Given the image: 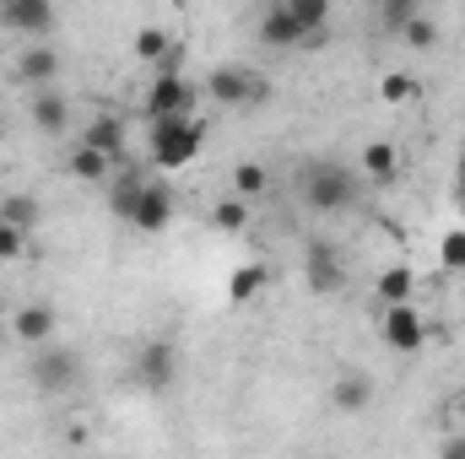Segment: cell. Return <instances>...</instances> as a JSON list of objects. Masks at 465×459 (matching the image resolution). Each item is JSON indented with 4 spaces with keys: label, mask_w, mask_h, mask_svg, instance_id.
<instances>
[{
    "label": "cell",
    "mask_w": 465,
    "mask_h": 459,
    "mask_svg": "<svg viewBox=\"0 0 465 459\" xmlns=\"http://www.w3.org/2000/svg\"><path fill=\"white\" fill-rule=\"evenodd\" d=\"M201 146H206V130H201V119H195V114L152 119V130H146L152 168H163V173H179V168H190V162L201 157Z\"/></svg>",
    "instance_id": "6da1fadb"
},
{
    "label": "cell",
    "mask_w": 465,
    "mask_h": 459,
    "mask_svg": "<svg viewBox=\"0 0 465 459\" xmlns=\"http://www.w3.org/2000/svg\"><path fill=\"white\" fill-rule=\"evenodd\" d=\"M357 184H362L357 168L320 157V162L303 168V206H309L314 217H336V211H347L351 200H357Z\"/></svg>",
    "instance_id": "7a4b0ae2"
},
{
    "label": "cell",
    "mask_w": 465,
    "mask_h": 459,
    "mask_svg": "<svg viewBox=\"0 0 465 459\" xmlns=\"http://www.w3.org/2000/svg\"><path fill=\"white\" fill-rule=\"evenodd\" d=\"M206 98H212L217 109L243 114V109H260V103L271 98V87H265V76L249 71V65H217V71L206 76Z\"/></svg>",
    "instance_id": "3957f363"
},
{
    "label": "cell",
    "mask_w": 465,
    "mask_h": 459,
    "mask_svg": "<svg viewBox=\"0 0 465 459\" xmlns=\"http://www.w3.org/2000/svg\"><path fill=\"white\" fill-rule=\"evenodd\" d=\"M27 378H33L38 395H71V389L82 384V356L60 341H44V346H33Z\"/></svg>",
    "instance_id": "277c9868"
},
{
    "label": "cell",
    "mask_w": 465,
    "mask_h": 459,
    "mask_svg": "<svg viewBox=\"0 0 465 459\" xmlns=\"http://www.w3.org/2000/svg\"><path fill=\"white\" fill-rule=\"evenodd\" d=\"M195 87L173 71V60L168 65H157V76H152V87H146V98H141V114H146V124L152 119H179V114H195Z\"/></svg>",
    "instance_id": "5b68a950"
},
{
    "label": "cell",
    "mask_w": 465,
    "mask_h": 459,
    "mask_svg": "<svg viewBox=\"0 0 465 459\" xmlns=\"http://www.w3.org/2000/svg\"><path fill=\"white\" fill-rule=\"evenodd\" d=\"M303 281H309V292H320V298H336V292L347 287V259H341V249H336L331 238H309V243H303Z\"/></svg>",
    "instance_id": "8992f818"
},
{
    "label": "cell",
    "mask_w": 465,
    "mask_h": 459,
    "mask_svg": "<svg viewBox=\"0 0 465 459\" xmlns=\"http://www.w3.org/2000/svg\"><path fill=\"white\" fill-rule=\"evenodd\" d=\"M379 341L401 356H417L428 346V319L417 314V303H384L379 314Z\"/></svg>",
    "instance_id": "52a82bcc"
},
{
    "label": "cell",
    "mask_w": 465,
    "mask_h": 459,
    "mask_svg": "<svg viewBox=\"0 0 465 459\" xmlns=\"http://www.w3.org/2000/svg\"><path fill=\"white\" fill-rule=\"evenodd\" d=\"M124 222H130L135 232H168V222H173V190L157 184V179H141L135 195H130Z\"/></svg>",
    "instance_id": "ba28073f"
},
{
    "label": "cell",
    "mask_w": 465,
    "mask_h": 459,
    "mask_svg": "<svg viewBox=\"0 0 465 459\" xmlns=\"http://www.w3.org/2000/svg\"><path fill=\"white\" fill-rule=\"evenodd\" d=\"M130 373H135V384H141L146 395H168V389L179 384V351H173L168 341H146L141 351H135Z\"/></svg>",
    "instance_id": "9c48e42d"
},
{
    "label": "cell",
    "mask_w": 465,
    "mask_h": 459,
    "mask_svg": "<svg viewBox=\"0 0 465 459\" xmlns=\"http://www.w3.org/2000/svg\"><path fill=\"white\" fill-rule=\"evenodd\" d=\"M16 82L22 87H54L60 71H65V54L49 44V38H27V49H16Z\"/></svg>",
    "instance_id": "30bf717a"
},
{
    "label": "cell",
    "mask_w": 465,
    "mask_h": 459,
    "mask_svg": "<svg viewBox=\"0 0 465 459\" xmlns=\"http://www.w3.org/2000/svg\"><path fill=\"white\" fill-rule=\"evenodd\" d=\"M0 27L22 38H49L54 33V0H0Z\"/></svg>",
    "instance_id": "8fae6325"
},
{
    "label": "cell",
    "mask_w": 465,
    "mask_h": 459,
    "mask_svg": "<svg viewBox=\"0 0 465 459\" xmlns=\"http://www.w3.org/2000/svg\"><path fill=\"white\" fill-rule=\"evenodd\" d=\"M27 119H33L38 135H65V130H71V98L60 93V82H54V87H33Z\"/></svg>",
    "instance_id": "7c38bea8"
},
{
    "label": "cell",
    "mask_w": 465,
    "mask_h": 459,
    "mask_svg": "<svg viewBox=\"0 0 465 459\" xmlns=\"http://www.w3.org/2000/svg\"><path fill=\"white\" fill-rule=\"evenodd\" d=\"M54 330H60V308L54 303H22L11 314V341L16 346H44L54 341Z\"/></svg>",
    "instance_id": "4fadbf2b"
},
{
    "label": "cell",
    "mask_w": 465,
    "mask_h": 459,
    "mask_svg": "<svg viewBox=\"0 0 465 459\" xmlns=\"http://www.w3.org/2000/svg\"><path fill=\"white\" fill-rule=\"evenodd\" d=\"M254 33H260L265 49H298V44H309V33H303L298 16L287 11V0H271V5L260 11V27H254Z\"/></svg>",
    "instance_id": "5bb4252c"
},
{
    "label": "cell",
    "mask_w": 465,
    "mask_h": 459,
    "mask_svg": "<svg viewBox=\"0 0 465 459\" xmlns=\"http://www.w3.org/2000/svg\"><path fill=\"white\" fill-rule=\"evenodd\" d=\"M65 168H71V179H82V184H98V190H104V184L114 179L119 162L109 157V151H98V146L76 141V146H71V157H65Z\"/></svg>",
    "instance_id": "9a60e30c"
},
{
    "label": "cell",
    "mask_w": 465,
    "mask_h": 459,
    "mask_svg": "<svg viewBox=\"0 0 465 459\" xmlns=\"http://www.w3.org/2000/svg\"><path fill=\"white\" fill-rule=\"evenodd\" d=\"M331 405L341 411V416H357V411H368L373 405V378L368 373H336V384H331Z\"/></svg>",
    "instance_id": "2e32d148"
},
{
    "label": "cell",
    "mask_w": 465,
    "mask_h": 459,
    "mask_svg": "<svg viewBox=\"0 0 465 459\" xmlns=\"http://www.w3.org/2000/svg\"><path fill=\"white\" fill-rule=\"evenodd\" d=\"M395 173H401V146H395V141H368V146H362V162H357V179L390 184Z\"/></svg>",
    "instance_id": "e0dca14e"
},
{
    "label": "cell",
    "mask_w": 465,
    "mask_h": 459,
    "mask_svg": "<svg viewBox=\"0 0 465 459\" xmlns=\"http://www.w3.org/2000/svg\"><path fill=\"white\" fill-rule=\"evenodd\" d=\"M82 141H87V146H98V151H109L114 162H124V146H130L124 119H119V114H93V124L82 130Z\"/></svg>",
    "instance_id": "ac0fdd59"
},
{
    "label": "cell",
    "mask_w": 465,
    "mask_h": 459,
    "mask_svg": "<svg viewBox=\"0 0 465 459\" xmlns=\"http://www.w3.org/2000/svg\"><path fill=\"white\" fill-rule=\"evenodd\" d=\"M373 292H379V303H411L417 298V270L411 265H384L373 276Z\"/></svg>",
    "instance_id": "d6986e66"
},
{
    "label": "cell",
    "mask_w": 465,
    "mask_h": 459,
    "mask_svg": "<svg viewBox=\"0 0 465 459\" xmlns=\"http://www.w3.org/2000/svg\"><path fill=\"white\" fill-rule=\"evenodd\" d=\"M0 222H11V228H22V232H38V222H44V206H38V195H27V190H11V195L0 200Z\"/></svg>",
    "instance_id": "ffe728a7"
},
{
    "label": "cell",
    "mask_w": 465,
    "mask_h": 459,
    "mask_svg": "<svg viewBox=\"0 0 465 459\" xmlns=\"http://www.w3.org/2000/svg\"><path fill=\"white\" fill-rule=\"evenodd\" d=\"M130 49H135V60H141L146 71H157V65L173 60V38H168V27H141Z\"/></svg>",
    "instance_id": "44dd1931"
},
{
    "label": "cell",
    "mask_w": 465,
    "mask_h": 459,
    "mask_svg": "<svg viewBox=\"0 0 465 459\" xmlns=\"http://www.w3.org/2000/svg\"><path fill=\"white\" fill-rule=\"evenodd\" d=\"M265 287H271V270H265L260 259H249V265H238V270L228 276V298H232V303H254V298H260Z\"/></svg>",
    "instance_id": "7402d4cb"
},
{
    "label": "cell",
    "mask_w": 465,
    "mask_h": 459,
    "mask_svg": "<svg viewBox=\"0 0 465 459\" xmlns=\"http://www.w3.org/2000/svg\"><path fill=\"white\" fill-rule=\"evenodd\" d=\"M331 5H336V0H287V11L298 16V27L309 33V44L325 38V27H331Z\"/></svg>",
    "instance_id": "603a6c76"
},
{
    "label": "cell",
    "mask_w": 465,
    "mask_h": 459,
    "mask_svg": "<svg viewBox=\"0 0 465 459\" xmlns=\"http://www.w3.org/2000/svg\"><path fill=\"white\" fill-rule=\"evenodd\" d=\"M249 206H254V200H243V195H223V200H217V206H212V228L217 232H243L249 228Z\"/></svg>",
    "instance_id": "cb8c5ba5"
},
{
    "label": "cell",
    "mask_w": 465,
    "mask_h": 459,
    "mask_svg": "<svg viewBox=\"0 0 465 459\" xmlns=\"http://www.w3.org/2000/svg\"><path fill=\"white\" fill-rule=\"evenodd\" d=\"M228 190H232V195H243V200H260V195L271 190V173H265L260 162H238V168H232V179H228Z\"/></svg>",
    "instance_id": "d4e9b609"
},
{
    "label": "cell",
    "mask_w": 465,
    "mask_h": 459,
    "mask_svg": "<svg viewBox=\"0 0 465 459\" xmlns=\"http://www.w3.org/2000/svg\"><path fill=\"white\" fill-rule=\"evenodd\" d=\"M395 33H401V44H406V49H417V54L439 44V27H433V22H428L422 11H417V16H406V22H401Z\"/></svg>",
    "instance_id": "484cf974"
},
{
    "label": "cell",
    "mask_w": 465,
    "mask_h": 459,
    "mask_svg": "<svg viewBox=\"0 0 465 459\" xmlns=\"http://www.w3.org/2000/svg\"><path fill=\"white\" fill-rule=\"evenodd\" d=\"M439 265H444L450 276H465V228H450L439 238Z\"/></svg>",
    "instance_id": "4316f807"
},
{
    "label": "cell",
    "mask_w": 465,
    "mask_h": 459,
    "mask_svg": "<svg viewBox=\"0 0 465 459\" xmlns=\"http://www.w3.org/2000/svg\"><path fill=\"white\" fill-rule=\"evenodd\" d=\"M379 98H384V103H411V98H417V76H411V71H384Z\"/></svg>",
    "instance_id": "83f0119b"
},
{
    "label": "cell",
    "mask_w": 465,
    "mask_h": 459,
    "mask_svg": "<svg viewBox=\"0 0 465 459\" xmlns=\"http://www.w3.org/2000/svg\"><path fill=\"white\" fill-rule=\"evenodd\" d=\"M27 238H33V232H22V228H11V222H0V265H16V259L27 254Z\"/></svg>",
    "instance_id": "f1b7e54d"
},
{
    "label": "cell",
    "mask_w": 465,
    "mask_h": 459,
    "mask_svg": "<svg viewBox=\"0 0 465 459\" xmlns=\"http://www.w3.org/2000/svg\"><path fill=\"white\" fill-rule=\"evenodd\" d=\"M379 5H384V22H390V27H401L406 16L422 11V0H379Z\"/></svg>",
    "instance_id": "f546056e"
},
{
    "label": "cell",
    "mask_w": 465,
    "mask_h": 459,
    "mask_svg": "<svg viewBox=\"0 0 465 459\" xmlns=\"http://www.w3.org/2000/svg\"><path fill=\"white\" fill-rule=\"evenodd\" d=\"M444 459H465V438H444Z\"/></svg>",
    "instance_id": "4dcf8cb0"
},
{
    "label": "cell",
    "mask_w": 465,
    "mask_h": 459,
    "mask_svg": "<svg viewBox=\"0 0 465 459\" xmlns=\"http://www.w3.org/2000/svg\"><path fill=\"white\" fill-rule=\"evenodd\" d=\"M11 341V319H5V314H0V346Z\"/></svg>",
    "instance_id": "1f68e13d"
},
{
    "label": "cell",
    "mask_w": 465,
    "mask_h": 459,
    "mask_svg": "<svg viewBox=\"0 0 465 459\" xmlns=\"http://www.w3.org/2000/svg\"><path fill=\"white\" fill-rule=\"evenodd\" d=\"M460 206H465V162H460Z\"/></svg>",
    "instance_id": "d6a6232c"
},
{
    "label": "cell",
    "mask_w": 465,
    "mask_h": 459,
    "mask_svg": "<svg viewBox=\"0 0 465 459\" xmlns=\"http://www.w3.org/2000/svg\"><path fill=\"white\" fill-rule=\"evenodd\" d=\"M0 124H5V98H0Z\"/></svg>",
    "instance_id": "836d02e7"
}]
</instances>
